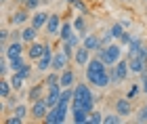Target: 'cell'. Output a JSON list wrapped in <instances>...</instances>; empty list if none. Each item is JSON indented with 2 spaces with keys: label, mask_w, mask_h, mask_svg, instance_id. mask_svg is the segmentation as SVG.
<instances>
[{
  "label": "cell",
  "mask_w": 147,
  "mask_h": 124,
  "mask_svg": "<svg viewBox=\"0 0 147 124\" xmlns=\"http://www.w3.org/2000/svg\"><path fill=\"white\" fill-rule=\"evenodd\" d=\"M71 120L76 124H88V112L82 107H71Z\"/></svg>",
  "instance_id": "cell-21"
},
{
  "label": "cell",
  "mask_w": 147,
  "mask_h": 124,
  "mask_svg": "<svg viewBox=\"0 0 147 124\" xmlns=\"http://www.w3.org/2000/svg\"><path fill=\"white\" fill-rule=\"evenodd\" d=\"M74 23H69V21H63V25H61V32H59V40L61 42H65V40H69V36L74 34Z\"/></svg>",
  "instance_id": "cell-25"
},
{
  "label": "cell",
  "mask_w": 147,
  "mask_h": 124,
  "mask_svg": "<svg viewBox=\"0 0 147 124\" xmlns=\"http://www.w3.org/2000/svg\"><path fill=\"white\" fill-rule=\"evenodd\" d=\"M44 122H46V124H63L65 118H63L61 114H59V109H57V107H51V109H49V114H46V118H44Z\"/></svg>",
  "instance_id": "cell-22"
},
{
  "label": "cell",
  "mask_w": 147,
  "mask_h": 124,
  "mask_svg": "<svg viewBox=\"0 0 147 124\" xmlns=\"http://www.w3.org/2000/svg\"><path fill=\"white\" fill-rule=\"evenodd\" d=\"M141 46H143V42L139 40V38H132L130 44H128V57H137L139 51H141Z\"/></svg>",
  "instance_id": "cell-28"
},
{
  "label": "cell",
  "mask_w": 147,
  "mask_h": 124,
  "mask_svg": "<svg viewBox=\"0 0 147 124\" xmlns=\"http://www.w3.org/2000/svg\"><path fill=\"white\" fill-rule=\"evenodd\" d=\"M86 80L97 88H107L111 84V74H109V69H105V71H86Z\"/></svg>",
  "instance_id": "cell-4"
},
{
  "label": "cell",
  "mask_w": 147,
  "mask_h": 124,
  "mask_svg": "<svg viewBox=\"0 0 147 124\" xmlns=\"http://www.w3.org/2000/svg\"><path fill=\"white\" fill-rule=\"evenodd\" d=\"M49 105H46V101H44V97L42 99H38V101H32V107H30V116H32V120H42L46 118V114H49Z\"/></svg>",
  "instance_id": "cell-5"
},
{
  "label": "cell",
  "mask_w": 147,
  "mask_h": 124,
  "mask_svg": "<svg viewBox=\"0 0 147 124\" xmlns=\"http://www.w3.org/2000/svg\"><path fill=\"white\" fill-rule=\"evenodd\" d=\"M141 76H143V90H145V95H147V69L143 71Z\"/></svg>",
  "instance_id": "cell-45"
},
{
  "label": "cell",
  "mask_w": 147,
  "mask_h": 124,
  "mask_svg": "<svg viewBox=\"0 0 147 124\" xmlns=\"http://www.w3.org/2000/svg\"><path fill=\"white\" fill-rule=\"evenodd\" d=\"M71 107H82V109H86L88 114L92 112V109H95V95L90 93L88 84L80 82V84H76V86H74Z\"/></svg>",
  "instance_id": "cell-1"
},
{
  "label": "cell",
  "mask_w": 147,
  "mask_h": 124,
  "mask_svg": "<svg viewBox=\"0 0 147 124\" xmlns=\"http://www.w3.org/2000/svg\"><path fill=\"white\" fill-rule=\"evenodd\" d=\"M82 44L90 51V53H97L99 49H103V40H101V36H99V34H86L82 38Z\"/></svg>",
  "instance_id": "cell-9"
},
{
  "label": "cell",
  "mask_w": 147,
  "mask_h": 124,
  "mask_svg": "<svg viewBox=\"0 0 147 124\" xmlns=\"http://www.w3.org/2000/svg\"><path fill=\"white\" fill-rule=\"evenodd\" d=\"M44 93H46V84H44V80H42V82H38V84H34V86L30 88L28 99H30V101H38V99H42V97H44Z\"/></svg>",
  "instance_id": "cell-17"
},
{
  "label": "cell",
  "mask_w": 147,
  "mask_h": 124,
  "mask_svg": "<svg viewBox=\"0 0 147 124\" xmlns=\"http://www.w3.org/2000/svg\"><path fill=\"white\" fill-rule=\"evenodd\" d=\"M30 13H32V11H28L25 6H23V9H19V11H15V13L11 15V23H13V25H23V23L32 17Z\"/></svg>",
  "instance_id": "cell-15"
},
{
  "label": "cell",
  "mask_w": 147,
  "mask_h": 124,
  "mask_svg": "<svg viewBox=\"0 0 147 124\" xmlns=\"http://www.w3.org/2000/svg\"><path fill=\"white\" fill-rule=\"evenodd\" d=\"M130 40H132V34H130V32H124V34L120 36V44H122V46H128Z\"/></svg>",
  "instance_id": "cell-38"
},
{
  "label": "cell",
  "mask_w": 147,
  "mask_h": 124,
  "mask_svg": "<svg viewBox=\"0 0 147 124\" xmlns=\"http://www.w3.org/2000/svg\"><path fill=\"white\" fill-rule=\"evenodd\" d=\"M137 120H139V122H147V109H145V107H141V109L137 112Z\"/></svg>",
  "instance_id": "cell-43"
},
{
  "label": "cell",
  "mask_w": 147,
  "mask_h": 124,
  "mask_svg": "<svg viewBox=\"0 0 147 124\" xmlns=\"http://www.w3.org/2000/svg\"><path fill=\"white\" fill-rule=\"evenodd\" d=\"M9 80H11V84H13V88H15V90H21V88H23V84L28 82V80H25V78H23L21 74H19V71H13Z\"/></svg>",
  "instance_id": "cell-26"
},
{
  "label": "cell",
  "mask_w": 147,
  "mask_h": 124,
  "mask_svg": "<svg viewBox=\"0 0 147 124\" xmlns=\"http://www.w3.org/2000/svg\"><path fill=\"white\" fill-rule=\"evenodd\" d=\"M61 25H63L61 17L55 15V13H51V15H49V21H46V25H44V32H46L49 36H59V32H61Z\"/></svg>",
  "instance_id": "cell-8"
},
{
  "label": "cell",
  "mask_w": 147,
  "mask_h": 124,
  "mask_svg": "<svg viewBox=\"0 0 147 124\" xmlns=\"http://www.w3.org/2000/svg\"><path fill=\"white\" fill-rule=\"evenodd\" d=\"M124 32H126V30L122 28V23H113L111 28H109V34H111L113 40H120V36H122Z\"/></svg>",
  "instance_id": "cell-32"
},
{
  "label": "cell",
  "mask_w": 147,
  "mask_h": 124,
  "mask_svg": "<svg viewBox=\"0 0 147 124\" xmlns=\"http://www.w3.org/2000/svg\"><path fill=\"white\" fill-rule=\"evenodd\" d=\"M109 74H111V82H113V84H120V82H124L126 78H128V74H130V65H128V59H120L116 65H111Z\"/></svg>",
  "instance_id": "cell-3"
},
{
  "label": "cell",
  "mask_w": 147,
  "mask_h": 124,
  "mask_svg": "<svg viewBox=\"0 0 147 124\" xmlns=\"http://www.w3.org/2000/svg\"><path fill=\"white\" fill-rule=\"evenodd\" d=\"M11 63V71H19L25 65V59H23V55H19V57H13V59H9Z\"/></svg>",
  "instance_id": "cell-29"
},
{
  "label": "cell",
  "mask_w": 147,
  "mask_h": 124,
  "mask_svg": "<svg viewBox=\"0 0 147 124\" xmlns=\"http://www.w3.org/2000/svg\"><path fill=\"white\" fill-rule=\"evenodd\" d=\"M107 69V63L101 61L99 57H95V59H90L88 65H86V71H105Z\"/></svg>",
  "instance_id": "cell-24"
},
{
  "label": "cell",
  "mask_w": 147,
  "mask_h": 124,
  "mask_svg": "<svg viewBox=\"0 0 147 124\" xmlns=\"http://www.w3.org/2000/svg\"><path fill=\"white\" fill-rule=\"evenodd\" d=\"M44 51H46V44L44 42L34 40L32 44H28V57H30V61H38L40 57L44 55Z\"/></svg>",
  "instance_id": "cell-11"
},
{
  "label": "cell",
  "mask_w": 147,
  "mask_h": 124,
  "mask_svg": "<svg viewBox=\"0 0 147 124\" xmlns=\"http://www.w3.org/2000/svg\"><path fill=\"white\" fill-rule=\"evenodd\" d=\"M145 2H147V0H145Z\"/></svg>",
  "instance_id": "cell-50"
},
{
  "label": "cell",
  "mask_w": 147,
  "mask_h": 124,
  "mask_svg": "<svg viewBox=\"0 0 147 124\" xmlns=\"http://www.w3.org/2000/svg\"><path fill=\"white\" fill-rule=\"evenodd\" d=\"M13 114H17L19 116V118H28V116H30V107L28 105H23V103H19V105H15V107H13Z\"/></svg>",
  "instance_id": "cell-30"
},
{
  "label": "cell",
  "mask_w": 147,
  "mask_h": 124,
  "mask_svg": "<svg viewBox=\"0 0 147 124\" xmlns=\"http://www.w3.org/2000/svg\"><path fill=\"white\" fill-rule=\"evenodd\" d=\"M88 124H103V114L97 112V109H92L88 114Z\"/></svg>",
  "instance_id": "cell-33"
},
{
  "label": "cell",
  "mask_w": 147,
  "mask_h": 124,
  "mask_svg": "<svg viewBox=\"0 0 147 124\" xmlns=\"http://www.w3.org/2000/svg\"><path fill=\"white\" fill-rule=\"evenodd\" d=\"M116 112H118L120 116H130V114H132V105H130V99H128V97L116 101Z\"/></svg>",
  "instance_id": "cell-20"
},
{
  "label": "cell",
  "mask_w": 147,
  "mask_h": 124,
  "mask_svg": "<svg viewBox=\"0 0 147 124\" xmlns=\"http://www.w3.org/2000/svg\"><path fill=\"white\" fill-rule=\"evenodd\" d=\"M128 65H130V74H143L147 69V63L141 59V57H128Z\"/></svg>",
  "instance_id": "cell-16"
},
{
  "label": "cell",
  "mask_w": 147,
  "mask_h": 124,
  "mask_svg": "<svg viewBox=\"0 0 147 124\" xmlns=\"http://www.w3.org/2000/svg\"><path fill=\"white\" fill-rule=\"evenodd\" d=\"M139 57H141V59L147 63V44H143V46H141V51H139Z\"/></svg>",
  "instance_id": "cell-44"
},
{
  "label": "cell",
  "mask_w": 147,
  "mask_h": 124,
  "mask_svg": "<svg viewBox=\"0 0 147 124\" xmlns=\"http://www.w3.org/2000/svg\"><path fill=\"white\" fill-rule=\"evenodd\" d=\"M139 90H141V88H139V84H132V86L128 88V93H126V97H128V99H135V97L139 95Z\"/></svg>",
  "instance_id": "cell-41"
},
{
  "label": "cell",
  "mask_w": 147,
  "mask_h": 124,
  "mask_svg": "<svg viewBox=\"0 0 147 124\" xmlns=\"http://www.w3.org/2000/svg\"><path fill=\"white\" fill-rule=\"evenodd\" d=\"M67 44H71L74 49H78L80 44H82V34H78V32H74V34L69 36V40H65Z\"/></svg>",
  "instance_id": "cell-35"
},
{
  "label": "cell",
  "mask_w": 147,
  "mask_h": 124,
  "mask_svg": "<svg viewBox=\"0 0 147 124\" xmlns=\"http://www.w3.org/2000/svg\"><path fill=\"white\" fill-rule=\"evenodd\" d=\"M74 30H76L78 34H82V38L86 36V19H84V13L76 17V21H74Z\"/></svg>",
  "instance_id": "cell-27"
},
{
  "label": "cell",
  "mask_w": 147,
  "mask_h": 124,
  "mask_svg": "<svg viewBox=\"0 0 147 124\" xmlns=\"http://www.w3.org/2000/svg\"><path fill=\"white\" fill-rule=\"evenodd\" d=\"M21 122H23V118H19L17 114H13L11 118H6V120H4V124H21Z\"/></svg>",
  "instance_id": "cell-42"
},
{
  "label": "cell",
  "mask_w": 147,
  "mask_h": 124,
  "mask_svg": "<svg viewBox=\"0 0 147 124\" xmlns=\"http://www.w3.org/2000/svg\"><path fill=\"white\" fill-rule=\"evenodd\" d=\"M145 109H147V105H145Z\"/></svg>",
  "instance_id": "cell-49"
},
{
  "label": "cell",
  "mask_w": 147,
  "mask_h": 124,
  "mask_svg": "<svg viewBox=\"0 0 147 124\" xmlns=\"http://www.w3.org/2000/svg\"><path fill=\"white\" fill-rule=\"evenodd\" d=\"M13 90H15V88H13V84H11L9 78H0V99H2V101L9 99Z\"/></svg>",
  "instance_id": "cell-23"
},
{
  "label": "cell",
  "mask_w": 147,
  "mask_h": 124,
  "mask_svg": "<svg viewBox=\"0 0 147 124\" xmlns=\"http://www.w3.org/2000/svg\"><path fill=\"white\" fill-rule=\"evenodd\" d=\"M36 36H38V28H34V25H28V28L21 30V42L23 44H32L36 40Z\"/></svg>",
  "instance_id": "cell-19"
},
{
  "label": "cell",
  "mask_w": 147,
  "mask_h": 124,
  "mask_svg": "<svg viewBox=\"0 0 147 124\" xmlns=\"http://www.w3.org/2000/svg\"><path fill=\"white\" fill-rule=\"evenodd\" d=\"M69 61H71V57L65 53V51H59V53H55V57H53V69H55V71L67 69Z\"/></svg>",
  "instance_id": "cell-10"
},
{
  "label": "cell",
  "mask_w": 147,
  "mask_h": 124,
  "mask_svg": "<svg viewBox=\"0 0 147 124\" xmlns=\"http://www.w3.org/2000/svg\"><path fill=\"white\" fill-rule=\"evenodd\" d=\"M74 80H76V74H74V69H63L61 71V78H59V84H61V88H69L74 86Z\"/></svg>",
  "instance_id": "cell-18"
},
{
  "label": "cell",
  "mask_w": 147,
  "mask_h": 124,
  "mask_svg": "<svg viewBox=\"0 0 147 124\" xmlns=\"http://www.w3.org/2000/svg\"><path fill=\"white\" fill-rule=\"evenodd\" d=\"M19 74H21V76L25 78V80H28V78L32 76V65H30V63H25V65H23V67H21V69H19Z\"/></svg>",
  "instance_id": "cell-40"
},
{
  "label": "cell",
  "mask_w": 147,
  "mask_h": 124,
  "mask_svg": "<svg viewBox=\"0 0 147 124\" xmlns=\"http://www.w3.org/2000/svg\"><path fill=\"white\" fill-rule=\"evenodd\" d=\"M15 2H17V4H25V0H15Z\"/></svg>",
  "instance_id": "cell-46"
},
{
  "label": "cell",
  "mask_w": 147,
  "mask_h": 124,
  "mask_svg": "<svg viewBox=\"0 0 147 124\" xmlns=\"http://www.w3.org/2000/svg\"><path fill=\"white\" fill-rule=\"evenodd\" d=\"M53 57H55V53H53V49L46 44L44 55L36 61V69H38V71H49V69H53Z\"/></svg>",
  "instance_id": "cell-7"
},
{
  "label": "cell",
  "mask_w": 147,
  "mask_h": 124,
  "mask_svg": "<svg viewBox=\"0 0 147 124\" xmlns=\"http://www.w3.org/2000/svg\"><path fill=\"white\" fill-rule=\"evenodd\" d=\"M88 61H90V51L84 46V44H80V46L76 49V53H74V63L76 65H80V67H86L88 65Z\"/></svg>",
  "instance_id": "cell-12"
},
{
  "label": "cell",
  "mask_w": 147,
  "mask_h": 124,
  "mask_svg": "<svg viewBox=\"0 0 147 124\" xmlns=\"http://www.w3.org/2000/svg\"><path fill=\"white\" fill-rule=\"evenodd\" d=\"M61 93H63L61 84H53V86H46V95H44L46 105H49V107H57L59 99H61Z\"/></svg>",
  "instance_id": "cell-6"
},
{
  "label": "cell",
  "mask_w": 147,
  "mask_h": 124,
  "mask_svg": "<svg viewBox=\"0 0 147 124\" xmlns=\"http://www.w3.org/2000/svg\"><path fill=\"white\" fill-rule=\"evenodd\" d=\"M40 2H42V0H25V9H28V11H36L38 9V6H40Z\"/></svg>",
  "instance_id": "cell-37"
},
{
  "label": "cell",
  "mask_w": 147,
  "mask_h": 124,
  "mask_svg": "<svg viewBox=\"0 0 147 124\" xmlns=\"http://www.w3.org/2000/svg\"><path fill=\"white\" fill-rule=\"evenodd\" d=\"M59 78H61V71H55V69H53L51 74L44 78V84H46V86H53V84H59Z\"/></svg>",
  "instance_id": "cell-31"
},
{
  "label": "cell",
  "mask_w": 147,
  "mask_h": 124,
  "mask_svg": "<svg viewBox=\"0 0 147 124\" xmlns=\"http://www.w3.org/2000/svg\"><path fill=\"white\" fill-rule=\"evenodd\" d=\"M49 15H51V13L34 11V13H32V25H34V28H38V30H44L46 21H49Z\"/></svg>",
  "instance_id": "cell-14"
},
{
  "label": "cell",
  "mask_w": 147,
  "mask_h": 124,
  "mask_svg": "<svg viewBox=\"0 0 147 124\" xmlns=\"http://www.w3.org/2000/svg\"><path fill=\"white\" fill-rule=\"evenodd\" d=\"M2 53L9 57V59H13V57H19V55H23L25 53V49H23V42L21 40H11L9 46H4Z\"/></svg>",
  "instance_id": "cell-13"
},
{
  "label": "cell",
  "mask_w": 147,
  "mask_h": 124,
  "mask_svg": "<svg viewBox=\"0 0 147 124\" xmlns=\"http://www.w3.org/2000/svg\"><path fill=\"white\" fill-rule=\"evenodd\" d=\"M9 38H11V32L9 30H0V40H2V51H4V46H6V40H9Z\"/></svg>",
  "instance_id": "cell-39"
},
{
  "label": "cell",
  "mask_w": 147,
  "mask_h": 124,
  "mask_svg": "<svg viewBox=\"0 0 147 124\" xmlns=\"http://www.w3.org/2000/svg\"><path fill=\"white\" fill-rule=\"evenodd\" d=\"M69 2H71V6H74V9H76L78 13H84V15L88 13V6H86L84 0H69Z\"/></svg>",
  "instance_id": "cell-34"
},
{
  "label": "cell",
  "mask_w": 147,
  "mask_h": 124,
  "mask_svg": "<svg viewBox=\"0 0 147 124\" xmlns=\"http://www.w3.org/2000/svg\"><path fill=\"white\" fill-rule=\"evenodd\" d=\"M97 57H99L101 61L107 63V67H111V65H116L120 59H122V44L111 42V44H107V46L99 49V51H97Z\"/></svg>",
  "instance_id": "cell-2"
},
{
  "label": "cell",
  "mask_w": 147,
  "mask_h": 124,
  "mask_svg": "<svg viewBox=\"0 0 147 124\" xmlns=\"http://www.w3.org/2000/svg\"><path fill=\"white\" fill-rule=\"evenodd\" d=\"M126 2H132V0H126Z\"/></svg>",
  "instance_id": "cell-48"
},
{
  "label": "cell",
  "mask_w": 147,
  "mask_h": 124,
  "mask_svg": "<svg viewBox=\"0 0 147 124\" xmlns=\"http://www.w3.org/2000/svg\"><path fill=\"white\" fill-rule=\"evenodd\" d=\"M0 2H2V4H6V2H9V0H0Z\"/></svg>",
  "instance_id": "cell-47"
},
{
  "label": "cell",
  "mask_w": 147,
  "mask_h": 124,
  "mask_svg": "<svg viewBox=\"0 0 147 124\" xmlns=\"http://www.w3.org/2000/svg\"><path fill=\"white\" fill-rule=\"evenodd\" d=\"M120 120H122V116H120L118 112H116V114H107V116H103V124H118Z\"/></svg>",
  "instance_id": "cell-36"
}]
</instances>
